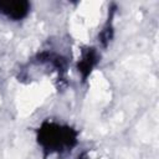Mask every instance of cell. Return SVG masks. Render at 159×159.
Wrapping results in <instances>:
<instances>
[{
  "label": "cell",
  "mask_w": 159,
  "mask_h": 159,
  "mask_svg": "<svg viewBox=\"0 0 159 159\" xmlns=\"http://www.w3.org/2000/svg\"><path fill=\"white\" fill-rule=\"evenodd\" d=\"M37 142L46 153H62L77 144V132L66 124L45 122L37 130Z\"/></svg>",
  "instance_id": "obj_1"
},
{
  "label": "cell",
  "mask_w": 159,
  "mask_h": 159,
  "mask_svg": "<svg viewBox=\"0 0 159 159\" xmlns=\"http://www.w3.org/2000/svg\"><path fill=\"white\" fill-rule=\"evenodd\" d=\"M30 4L27 1H7L0 2V12L11 20H21L27 16Z\"/></svg>",
  "instance_id": "obj_2"
},
{
  "label": "cell",
  "mask_w": 159,
  "mask_h": 159,
  "mask_svg": "<svg viewBox=\"0 0 159 159\" xmlns=\"http://www.w3.org/2000/svg\"><path fill=\"white\" fill-rule=\"evenodd\" d=\"M97 62H98V53L94 48H87L82 52V56L77 65V68L83 80H86L89 76V73L92 72V70L97 65Z\"/></svg>",
  "instance_id": "obj_3"
}]
</instances>
